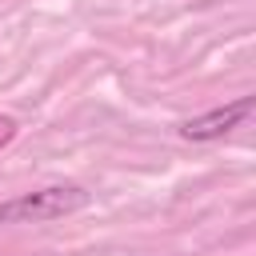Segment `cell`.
<instances>
[{
  "label": "cell",
  "mask_w": 256,
  "mask_h": 256,
  "mask_svg": "<svg viewBox=\"0 0 256 256\" xmlns=\"http://www.w3.org/2000/svg\"><path fill=\"white\" fill-rule=\"evenodd\" d=\"M252 108H256V100H252V96H240V100H232V104H224V108H212V112H204V116L184 120V124H180V136H184V140H220L224 132L240 128V124L252 116Z\"/></svg>",
  "instance_id": "2"
},
{
  "label": "cell",
  "mask_w": 256,
  "mask_h": 256,
  "mask_svg": "<svg viewBox=\"0 0 256 256\" xmlns=\"http://www.w3.org/2000/svg\"><path fill=\"white\" fill-rule=\"evenodd\" d=\"M12 132H16V124H12L8 116H0V144H4V140H12Z\"/></svg>",
  "instance_id": "3"
},
{
  "label": "cell",
  "mask_w": 256,
  "mask_h": 256,
  "mask_svg": "<svg viewBox=\"0 0 256 256\" xmlns=\"http://www.w3.org/2000/svg\"><path fill=\"white\" fill-rule=\"evenodd\" d=\"M88 204V192L80 184H52V188H36L24 192L16 200L0 204V224H44L56 216H72Z\"/></svg>",
  "instance_id": "1"
}]
</instances>
